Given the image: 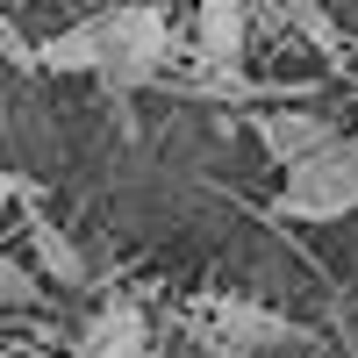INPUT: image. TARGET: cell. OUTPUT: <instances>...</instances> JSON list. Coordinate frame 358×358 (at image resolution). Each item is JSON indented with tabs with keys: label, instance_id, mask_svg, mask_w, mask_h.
Instances as JSON below:
<instances>
[{
	"label": "cell",
	"instance_id": "9",
	"mask_svg": "<svg viewBox=\"0 0 358 358\" xmlns=\"http://www.w3.org/2000/svg\"><path fill=\"white\" fill-rule=\"evenodd\" d=\"M0 57H8V65H15V72H36V43H29V36H22V29L8 22V15H0Z\"/></svg>",
	"mask_w": 358,
	"mask_h": 358
},
{
	"label": "cell",
	"instance_id": "7",
	"mask_svg": "<svg viewBox=\"0 0 358 358\" xmlns=\"http://www.w3.org/2000/svg\"><path fill=\"white\" fill-rule=\"evenodd\" d=\"M101 57H108L101 15H86V22H72V29H57V36L36 43V72H94L101 79Z\"/></svg>",
	"mask_w": 358,
	"mask_h": 358
},
{
	"label": "cell",
	"instance_id": "3",
	"mask_svg": "<svg viewBox=\"0 0 358 358\" xmlns=\"http://www.w3.org/2000/svg\"><path fill=\"white\" fill-rule=\"evenodd\" d=\"M151 351V322H143V308L129 301V294H108V301L94 308V322L79 330V351L72 358H143Z\"/></svg>",
	"mask_w": 358,
	"mask_h": 358
},
{
	"label": "cell",
	"instance_id": "5",
	"mask_svg": "<svg viewBox=\"0 0 358 358\" xmlns=\"http://www.w3.org/2000/svg\"><path fill=\"white\" fill-rule=\"evenodd\" d=\"M208 315H215V337L229 344V358H251V351H280V344H294V322L273 315V308H258V301H215Z\"/></svg>",
	"mask_w": 358,
	"mask_h": 358
},
{
	"label": "cell",
	"instance_id": "2",
	"mask_svg": "<svg viewBox=\"0 0 358 358\" xmlns=\"http://www.w3.org/2000/svg\"><path fill=\"white\" fill-rule=\"evenodd\" d=\"M280 215L287 222H344L358 215V143L337 136L330 151H315L287 172L280 187Z\"/></svg>",
	"mask_w": 358,
	"mask_h": 358
},
{
	"label": "cell",
	"instance_id": "4",
	"mask_svg": "<svg viewBox=\"0 0 358 358\" xmlns=\"http://www.w3.org/2000/svg\"><path fill=\"white\" fill-rule=\"evenodd\" d=\"M251 129H258V143H265V158L287 165V172L337 143V122H322V115H308V108H265Z\"/></svg>",
	"mask_w": 358,
	"mask_h": 358
},
{
	"label": "cell",
	"instance_id": "12",
	"mask_svg": "<svg viewBox=\"0 0 358 358\" xmlns=\"http://www.w3.org/2000/svg\"><path fill=\"white\" fill-rule=\"evenodd\" d=\"M280 8H287V15H301V22H315V8H322V0H280Z\"/></svg>",
	"mask_w": 358,
	"mask_h": 358
},
{
	"label": "cell",
	"instance_id": "11",
	"mask_svg": "<svg viewBox=\"0 0 358 358\" xmlns=\"http://www.w3.org/2000/svg\"><path fill=\"white\" fill-rule=\"evenodd\" d=\"M29 194H36V187H29L22 172H8V165H0V208H8V201H29Z\"/></svg>",
	"mask_w": 358,
	"mask_h": 358
},
{
	"label": "cell",
	"instance_id": "6",
	"mask_svg": "<svg viewBox=\"0 0 358 358\" xmlns=\"http://www.w3.org/2000/svg\"><path fill=\"white\" fill-rule=\"evenodd\" d=\"M244 0H201L194 8V50H201V65L208 72H236V57H244Z\"/></svg>",
	"mask_w": 358,
	"mask_h": 358
},
{
	"label": "cell",
	"instance_id": "10",
	"mask_svg": "<svg viewBox=\"0 0 358 358\" xmlns=\"http://www.w3.org/2000/svg\"><path fill=\"white\" fill-rule=\"evenodd\" d=\"M0 294H8V301H29V294H36V280H29L22 265H8V258H0Z\"/></svg>",
	"mask_w": 358,
	"mask_h": 358
},
{
	"label": "cell",
	"instance_id": "8",
	"mask_svg": "<svg viewBox=\"0 0 358 358\" xmlns=\"http://www.w3.org/2000/svg\"><path fill=\"white\" fill-rule=\"evenodd\" d=\"M29 251H36L43 280H57V287H79V280H86V258H79V244H72V236L57 229L50 215H29Z\"/></svg>",
	"mask_w": 358,
	"mask_h": 358
},
{
	"label": "cell",
	"instance_id": "1",
	"mask_svg": "<svg viewBox=\"0 0 358 358\" xmlns=\"http://www.w3.org/2000/svg\"><path fill=\"white\" fill-rule=\"evenodd\" d=\"M101 79H108V94H136V86H151L165 72V57H172V22L158 0H129V8H108L101 15Z\"/></svg>",
	"mask_w": 358,
	"mask_h": 358
}]
</instances>
